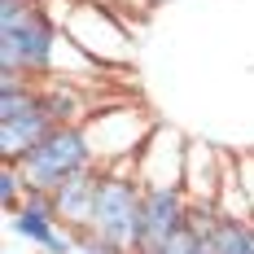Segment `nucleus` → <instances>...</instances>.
Wrapping results in <instances>:
<instances>
[{"instance_id": "obj_1", "label": "nucleus", "mask_w": 254, "mask_h": 254, "mask_svg": "<svg viewBox=\"0 0 254 254\" xmlns=\"http://www.w3.org/2000/svg\"><path fill=\"white\" fill-rule=\"evenodd\" d=\"M62 26L31 0H0V75L44 83L53 79V57Z\"/></svg>"}, {"instance_id": "obj_2", "label": "nucleus", "mask_w": 254, "mask_h": 254, "mask_svg": "<svg viewBox=\"0 0 254 254\" xmlns=\"http://www.w3.org/2000/svg\"><path fill=\"white\" fill-rule=\"evenodd\" d=\"M110 250L136 254L140 250V232H145V189L136 184L131 171H105L101 197L92 210V228Z\"/></svg>"}, {"instance_id": "obj_3", "label": "nucleus", "mask_w": 254, "mask_h": 254, "mask_svg": "<svg viewBox=\"0 0 254 254\" xmlns=\"http://www.w3.org/2000/svg\"><path fill=\"white\" fill-rule=\"evenodd\" d=\"M62 35L75 49H83L97 66H131V57H136V44H131L123 13L105 0H75Z\"/></svg>"}, {"instance_id": "obj_4", "label": "nucleus", "mask_w": 254, "mask_h": 254, "mask_svg": "<svg viewBox=\"0 0 254 254\" xmlns=\"http://www.w3.org/2000/svg\"><path fill=\"white\" fill-rule=\"evenodd\" d=\"M88 167H97L92 145H88L83 127H70V123L53 127L49 136H44V140L26 153L22 162H18L26 189H40V193H53L57 184H66L70 176L88 171Z\"/></svg>"}, {"instance_id": "obj_5", "label": "nucleus", "mask_w": 254, "mask_h": 254, "mask_svg": "<svg viewBox=\"0 0 254 254\" xmlns=\"http://www.w3.org/2000/svg\"><path fill=\"white\" fill-rule=\"evenodd\" d=\"M153 127H158V119L123 105V110H105L97 119H83V136L92 145V158L105 171H131V162L153 136Z\"/></svg>"}, {"instance_id": "obj_6", "label": "nucleus", "mask_w": 254, "mask_h": 254, "mask_svg": "<svg viewBox=\"0 0 254 254\" xmlns=\"http://www.w3.org/2000/svg\"><path fill=\"white\" fill-rule=\"evenodd\" d=\"M184 153H189V136L171 123H158L145 149L136 153L131 176L140 189H176L184 184Z\"/></svg>"}, {"instance_id": "obj_7", "label": "nucleus", "mask_w": 254, "mask_h": 254, "mask_svg": "<svg viewBox=\"0 0 254 254\" xmlns=\"http://www.w3.org/2000/svg\"><path fill=\"white\" fill-rule=\"evenodd\" d=\"M193 219V202L184 189H145V232L136 254H162Z\"/></svg>"}, {"instance_id": "obj_8", "label": "nucleus", "mask_w": 254, "mask_h": 254, "mask_svg": "<svg viewBox=\"0 0 254 254\" xmlns=\"http://www.w3.org/2000/svg\"><path fill=\"white\" fill-rule=\"evenodd\" d=\"M228 180V158L219 153V145L189 136V153H184V193L197 210H219V193Z\"/></svg>"}, {"instance_id": "obj_9", "label": "nucleus", "mask_w": 254, "mask_h": 254, "mask_svg": "<svg viewBox=\"0 0 254 254\" xmlns=\"http://www.w3.org/2000/svg\"><path fill=\"white\" fill-rule=\"evenodd\" d=\"M101 180H105V167H88V171H79L70 176L66 184H57L53 189V215H57V224L66 232H83L92 228V210H97V197H101Z\"/></svg>"}, {"instance_id": "obj_10", "label": "nucleus", "mask_w": 254, "mask_h": 254, "mask_svg": "<svg viewBox=\"0 0 254 254\" xmlns=\"http://www.w3.org/2000/svg\"><path fill=\"white\" fill-rule=\"evenodd\" d=\"M53 127H57V119L49 114L44 101L31 105V110L18 114V119H0V158H4V162H22Z\"/></svg>"}, {"instance_id": "obj_11", "label": "nucleus", "mask_w": 254, "mask_h": 254, "mask_svg": "<svg viewBox=\"0 0 254 254\" xmlns=\"http://www.w3.org/2000/svg\"><path fill=\"white\" fill-rule=\"evenodd\" d=\"M40 88H44V105H49V114L57 119V127L62 123L83 127V97H79V88L70 79H44Z\"/></svg>"}, {"instance_id": "obj_12", "label": "nucleus", "mask_w": 254, "mask_h": 254, "mask_svg": "<svg viewBox=\"0 0 254 254\" xmlns=\"http://www.w3.org/2000/svg\"><path fill=\"white\" fill-rule=\"evenodd\" d=\"M215 254H254V224L219 215V224H215Z\"/></svg>"}, {"instance_id": "obj_13", "label": "nucleus", "mask_w": 254, "mask_h": 254, "mask_svg": "<svg viewBox=\"0 0 254 254\" xmlns=\"http://www.w3.org/2000/svg\"><path fill=\"white\" fill-rule=\"evenodd\" d=\"M26 197V180L18 171V162H4L0 167V202H4V215H13Z\"/></svg>"}, {"instance_id": "obj_14", "label": "nucleus", "mask_w": 254, "mask_h": 254, "mask_svg": "<svg viewBox=\"0 0 254 254\" xmlns=\"http://www.w3.org/2000/svg\"><path fill=\"white\" fill-rule=\"evenodd\" d=\"M31 4H40V0H31Z\"/></svg>"}]
</instances>
